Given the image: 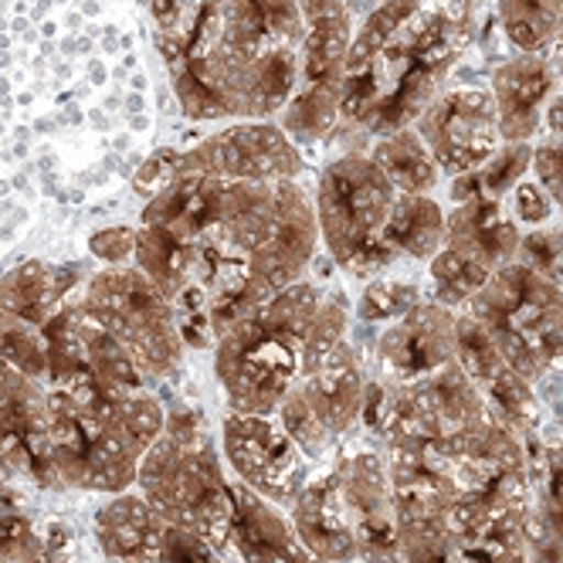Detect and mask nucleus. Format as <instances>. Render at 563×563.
Here are the masks:
<instances>
[{"label":"nucleus","mask_w":563,"mask_h":563,"mask_svg":"<svg viewBox=\"0 0 563 563\" xmlns=\"http://www.w3.org/2000/svg\"><path fill=\"white\" fill-rule=\"evenodd\" d=\"M540 136H563V82L560 89L553 92V99L547 102V112H543V133Z\"/></svg>","instance_id":"nucleus-39"},{"label":"nucleus","mask_w":563,"mask_h":563,"mask_svg":"<svg viewBox=\"0 0 563 563\" xmlns=\"http://www.w3.org/2000/svg\"><path fill=\"white\" fill-rule=\"evenodd\" d=\"M367 384H371V377H367L364 356H360L353 340H346L309 377H302L292 387V394L302 400V408L312 415V424L319 428V434H323L336 449L340 438L350 434L360 424Z\"/></svg>","instance_id":"nucleus-17"},{"label":"nucleus","mask_w":563,"mask_h":563,"mask_svg":"<svg viewBox=\"0 0 563 563\" xmlns=\"http://www.w3.org/2000/svg\"><path fill=\"white\" fill-rule=\"evenodd\" d=\"M167 522L140 493L112 496L96 516V540L109 563H159Z\"/></svg>","instance_id":"nucleus-23"},{"label":"nucleus","mask_w":563,"mask_h":563,"mask_svg":"<svg viewBox=\"0 0 563 563\" xmlns=\"http://www.w3.org/2000/svg\"><path fill=\"white\" fill-rule=\"evenodd\" d=\"M472 27L462 0H377L353 27L340 123L327 146L367 153L374 140L415 126L465 55Z\"/></svg>","instance_id":"nucleus-2"},{"label":"nucleus","mask_w":563,"mask_h":563,"mask_svg":"<svg viewBox=\"0 0 563 563\" xmlns=\"http://www.w3.org/2000/svg\"><path fill=\"white\" fill-rule=\"evenodd\" d=\"M224 553L228 550H218L205 537L180 527H167L159 540V563H228Z\"/></svg>","instance_id":"nucleus-36"},{"label":"nucleus","mask_w":563,"mask_h":563,"mask_svg":"<svg viewBox=\"0 0 563 563\" xmlns=\"http://www.w3.org/2000/svg\"><path fill=\"white\" fill-rule=\"evenodd\" d=\"M346 522L356 540L360 563H400L394 489L384 445L367 431H350L340 438L336 452L327 459Z\"/></svg>","instance_id":"nucleus-10"},{"label":"nucleus","mask_w":563,"mask_h":563,"mask_svg":"<svg viewBox=\"0 0 563 563\" xmlns=\"http://www.w3.org/2000/svg\"><path fill=\"white\" fill-rule=\"evenodd\" d=\"M346 4H350V0H346Z\"/></svg>","instance_id":"nucleus-43"},{"label":"nucleus","mask_w":563,"mask_h":563,"mask_svg":"<svg viewBox=\"0 0 563 563\" xmlns=\"http://www.w3.org/2000/svg\"><path fill=\"white\" fill-rule=\"evenodd\" d=\"M177 177H211L224 184L302 180L306 156L275 119H241L190 150H177Z\"/></svg>","instance_id":"nucleus-11"},{"label":"nucleus","mask_w":563,"mask_h":563,"mask_svg":"<svg viewBox=\"0 0 563 563\" xmlns=\"http://www.w3.org/2000/svg\"><path fill=\"white\" fill-rule=\"evenodd\" d=\"M530 177L547 190L556 214L563 218V136H540L533 140Z\"/></svg>","instance_id":"nucleus-35"},{"label":"nucleus","mask_w":563,"mask_h":563,"mask_svg":"<svg viewBox=\"0 0 563 563\" xmlns=\"http://www.w3.org/2000/svg\"><path fill=\"white\" fill-rule=\"evenodd\" d=\"M530 159L533 143H503L478 170L449 180V205H465L475 197L506 200L519 180L530 177Z\"/></svg>","instance_id":"nucleus-27"},{"label":"nucleus","mask_w":563,"mask_h":563,"mask_svg":"<svg viewBox=\"0 0 563 563\" xmlns=\"http://www.w3.org/2000/svg\"><path fill=\"white\" fill-rule=\"evenodd\" d=\"M221 455L241 486L255 489L286 512L316 472V462L296 445L275 415L228 411L221 431Z\"/></svg>","instance_id":"nucleus-12"},{"label":"nucleus","mask_w":563,"mask_h":563,"mask_svg":"<svg viewBox=\"0 0 563 563\" xmlns=\"http://www.w3.org/2000/svg\"><path fill=\"white\" fill-rule=\"evenodd\" d=\"M512 52H547L563 18V0H493Z\"/></svg>","instance_id":"nucleus-30"},{"label":"nucleus","mask_w":563,"mask_h":563,"mask_svg":"<svg viewBox=\"0 0 563 563\" xmlns=\"http://www.w3.org/2000/svg\"><path fill=\"white\" fill-rule=\"evenodd\" d=\"M0 356L24 377L37 384L48 380V350L42 330L8 312H0Z\"/></svg>","instance_id":"nucleus-32"},{"label":"nucleus","mask_w":563,"mask_h":563,"mask_svg":"<svg viewBox=\"0 0 563 563\" xmlns=\"http://www.w3.org/2000/svg\"><path fill=\"white\" fill-rule=\"evenodd\" d=\"M78 333H82L89 371L102 387H109V390H146L150 377L140 371V364L130 356V350L82 306V299H78Z\"/></svg>","instance_id":"nucleus-28"},{"label":"nucleus","mask_w":563,"mask_h":563,"mask_svg":"<svg viewBox=\"0 0 563 563\" xmlns=\"http://www.w3.org/2000/svg\"><path fill=\"white\" fill-rule=\"evenodd\" d=\"M394 200L397 190L371 153H333L319 170L312 190L319 245L343 275L371 282L394 272L397 258L384 241Z\"/></svg>","instance_id":"nucleus-6"},{"label":"nucleus","mask_w":563,"mask_h":563,"mask_svg":"<svg viewBox=\"0 0 563 563\" xmlns=\"http://www.w3.org/2000/svg\"><path fill=\"white\" fill-rule=\"evenodd\" d=\"M82 306L130 350L146 377H167L184 360L174 299L136 265L99 268L82 292Z\"/></svg>","instance_id":"nucleus-8"},{"label":"nucleus","mask_w":563,"mask_h":563,"mask_svg":"<svg viewBox=\"0 0 563 563\" xmlns=\"http://www.w3.org/2000/svg\"><path fill=\"white\" fill-rule=\"evenodd\" d=\"M462 4H465V8H468L472 14H478L482 8H489V4H493V0H462Z\"/></svg>","instance_id":"nucleus-41"},{"label":"nucleus","mask_w":563,"mask_h":563,"mask_svg":"<svg viewBox=\"0 0 563 563\" xmlns=\"http://www.w3.org/2000/svg\"><path fill=\"white\" fill-rule=\"evenodd\" d=\"M275 123L286 130V136L299 146H327L336 123H340V92L336 89H312L299 86L292 99L282 106Z\"/></svg>","instance_id":"nucleus-29"},{"label":"nucleus","mask_w":563,"mask_h":563,"mask_svg":"<svg viewBox=\"0 0 563 563\" xmlns=\"http://www.w3.org/2000/svg\"><path fill=\"white\" fill-rule=\"evenodd\" d=\"M506 208H509V214H512V221L519 224L522 234H527V231H540V228H547V224L563 221V218L556 214V208H553V200L547 197V190H543L533 177H527V180H519V184H516V190L506 197Z\"/></svg>","instance_id":"nucleus-34"},{"label":"nucleus","mask_w":563,"mask_h":563,"mask_svg":"<svg viewBox=\"0 0 563 563\" xmlns=\"http://www.w3.org/2000/svg\"><path fill=\"white\" fill-rule=\"evenodd\" d=\"M306 563H330V560H316V556H309Z\"/></svg>","instance_id":"nucleus-42"},{"label":"nucleus","mask_w":563,"mask_h":563,"mask_svg":"<svg viewBox=\"0 0 563 563\" xmlns=\"http://www.w3.org/2000/svg\"><path fill=\"white\" fill-rule=\"evenodd\" d=\"M547 55L553 58V65H556L560 75H563V18H560V27H556V34H553V42H550Z\"/></svg>","instance_id":"nucleus-40"},{"label":"nucleus","mask_w":563,"mask_h":563,"mask_svg":"<svg viewBox=\"0 0 563 563\" xmlns=\"http://www.w3.org/2000/svg\"><path fill=\"white\" fill-rule=\"evenodd\" d=\"M527 503H478L452 496L441 509L434 563H527Z\"/></svg>","instance_id":"nucleus-14"},{"label":"nucleus","mask_w":563,"mask_h":563,"mask_svg":"<svg viewBox=\"0 0 563 563\" xmlns=\"http://www.w3.org/2000/svg\"><path fill=\"white\" fill-rule=\"evenodd\" d=\"M45 411L58 486L106 496L136 486L140 462L167 424L153 394L109 390L99 380L45 387Z\"/></svg>","instance_id":"nucleus-4"},{"label":"nucleus","mask_w":563,"mask_h":563,"mask_svg":"<svg viewBox=\"0 0 563 563\" xmlns=\"http://www.w3.org/2000/svg\"><path fill=\"white\" fill-rule=\"evenodd\" d=\"M174 164H177V150H159V153H153L146 164L140 167V174L133 177L136 194H143L150 200L156 190H164L177 177L174 174Z\"/></svg>","instance_id":"nucleus-38"},{"label":"nucleus","mask_w":563,"mask_h":563,"mask_svg":"<svg viewBox=\"0 0 563 563\" xmlns=\"http://www.w3.org/2000/svg\"><path fill=\"white\" fill-rule=\"evenodd\" d=\"M384 241L397 265H428L445 245V208L424 194H397Z\"/></svg>","instance_id":"nucleus-25"},{"label":"nucleus","mask_w":563,"mask_h":563,"mask_svg":"<svg viewBox=\"0 0 563 563\" xmlns=\"http://www.w3.org/2000/svg\"><path fill=\"white\" fill-rule=\"evenodd\" d=\"M78 278H82L78 265H55L37 258L24 262L0 278V312L18 316L42 330L78 289Z\"/></svg>","instance_id":"nucleus-24"},{"label":"nucleus","mask_w":563,"mask_h":563,"mask_svg":"<svg viewBox=\"0 0 563 563\" xmlns=\"http://www.w3.org/2000/svg\"><path fill=\"white\" fill-rule=\"evenodd\" d=\"M563 75L547 52H512L489 75L503 143H533L543 133V112Z\"/></svg>","instance_id":"nucleus-16"},{"label":"nucleus","mask_w":563,"mask_h":563,"mask_svg":"<svg viewBox=\"0 0 563 563\" xmlns=\"http://www.w3.org/2000/svg\"><path fill=\"white\" fill-rule=\"evenodd\" d=\"M489 408L459 364L434 371L415 384H394L384 397L380 445H445L478 428Z\"/></svg>","instance_id":"nucleus-9"},{"label":"nucleus","mask_w":563,"mask_h":563,"mask_svg":"<svg viewBox=\"0 0 563 563\" xmlns=\"http://www.w3.org/2000/svg\"><path fill=\"white\" fill-rule=\"evenodd\" d=\"M289 519H292L302 547L316 560L360 563L356 540H353V530L346 522L336 482H333V472L327 462H323V468H316L312 478L306 482V489L299 493V499L289 509Z\"/></svg>","instance_id":"nucleus-22"},{"label":"nucleus","mask_w":563,"mask_h":563,"mask_svg":"<svg viewBox=\"0 0 563 563\" xmlns=\"http://www.w3.org/2000/svg\"><path fill=\"white\" fill-rule=\"evenodd\" d=\"M350 340V299L312 272L214 343V374L234 415H275L286 394Z\"/></svg>","instance_id":"nucleus-3"},{"label":"nucleus","mask_w":563,"mask_h":563,"mask_svg":"<svg viewBox=\"0 0 563 563\" xmlns=\"http://www.w3.org/2000/svg\"><path fill=\"white\" fill-rule=\"evenodd\" d=\"M415 133L449 180L478 170L503 146L489 86H445L415 119Z\"/></svg>","instance_id":"nucleus-13"},{"label":"nucleus","mask_w":563,"mask_h":563,"mask_svg":"<svg viewBox=\"0 0 563 563\" xmlns=\"http://www.w3.org/2000/svg\"><path fill=\"white\" fill-rule=\"evenodd\" d=\"M455 316L434 299H421L400 319L387 323L374 340L377 380L387 387L415 384L455 364Z\"/></svg>","instance_id":"nucleus-15"},{"label":"nucleus","mask_w":563,"mask_h":563,"mask_svg":"<svg viewBox=\"0 0 563 563\" xmlns=\"http://www.w3.org/2000/svg\"><path fill=\"white\" fill-rule=\"evenodd\" d=\"M136 231L140 228H102L89 238V252L92 258L106 262V265H133L136 258Z\"/></svg>","instance_id":"nucleus-37"},{"label":"nucleus","mask_w":563,"mask_h":563,"mask_svg":"<svg viewBox=\"0 0 563 563\" xmlns=\"http://www.w3.org/2000/svg\"><path fill=\"white\" fill-rule=\"evenodd\" d=\"M302 8V48H299V86L336 89L346 68L353 42V14L346 0H299Z\"/></svg>","instance_id":"nucleus-21"},{"label":"nucleus","mask_w":563,"mask_h":563,"mask_svg":"<svg viewBox=\"0 0 563 563\" xmlns=\"http://www.w3.org/2000/svg\"><path fill=\"white\" fill-rule=\"evenodd\" d=\"M516 258L527 262L530 268H537L540 275H547L563 289V221L522 234V245H519Z\"/></svg>","instance_id":"nucleus-33"},{"label":"nucleus","mask_w":563,"mask_h":563,"mask_svg":"<svg viewBox=\"0 0 563 563\" xmlns=\"http://www.w3.org/2000/svg\"><path fill=\"white\" fill-rule=\"evenodd\" d=\"M367 153H371V159L380 167V174L390 180V187L397 194L434 197V190L441 187V180H445L438 170V164H434V156L428 153L424 140L415 133V126L374 140Z\"/></svg>","instance_id":"nucleus-26"},{"label":"nucleus","mask_w":563,"mask_h":563,"mask_svg":"<svg viewBox=\"0 0 563 563\" xmlns=\"http://www.w3.org/2000/svg\"><path fill=\"white\" fill-rule=\"evenodd\" d=\"M462 312L489 330L506 364L530 384L563 374V289L527 262L503 265Z\"/></svg>","instance_id":"nucleus-7"},{"label":"nucleus","mask_w":563,"mask_h":563,"mask_svg":"<svg viewBox=\"0 0 563 563\" xmlns=\"http://www.w3.org/2000/svg\"><path fill=\"white\" fill-rule=\"evenodd\" d=\"M530 519L527 563H563V441L527 438Z\"/></svg>","instance_id":"nucleus-20"},{"label":"nucleus","mask_w":563,"mask_h":563,"mask_svg":"<svg viewBox=\"0 0 563 563\" xmlns=\"http://www.w3.org/2000/svg\"><path fill=\"white\" fill-rule=\"evenodd\" d=\"M519 245L522 231L512 221L506 200L475 197L465 205L445 208V245L441 249L468 258L472 265L496 275L519 255Z\"/></svg>","instance_id":"nucleus-18"},{"label":"nucleus","mask_w":563,"mask_h":563,"mask_svg":"<svg viewBox=\"0 0 563 563\" xmlns=\"http://www.w3.org/2000/svg\"><path fill=\"white\" fill-rule=\"evenodd\" d=\"M231 550L241 563H306L312 553L302 547L289 512L241 486L234 478V512H231Z\"/></svg>","instance_id":"nucleus-19"},{"label":"nucleus","mask_w":563,"mask_h":563,"mask_svg":"<svg viewBox=\"0 0 563 563\" xmlns=\"http://www.w3.org/2000/svg\"><path fill=\"white\" fill-rule=\"evenodd\" d=\"M421 299H428V292L418 286L415 278H390V275H380V278H371L364 282V292L356 296V319L360 323H377V327H387L394 319H400L408 309H415Z\"/></svg>","instance_id":"nucleus-31"},{"label":"nucleus","mask_w":563,"mask_h":563,"mask_svg":"<svg viewBox=\"0 0 563 563\" xmlns=\"http://www.w3.org/2000/svg\"><path fill=\"white\" fill-rule=\"evenodd\" d=\"M136 493L156 509L167 527L190 530L218 550H231L234 482L224 472V455L194 408L167 411L159 434L136 472Z\"/></svg>","instance_id":"nucleus-5"},{"label":"nucleus","mask_w":563,"mask_h":563,"mask_svg":"<svg viewBox=\"0 0 563 563\" xmlns=\"http://www.w3.org/2000/svg\"><path fill=\"white\" fill-rule=\"evenodd\" d=\"M190 119H275L299 89V0H150Z\"/></svg>","instance_id":"nucleus-1"}]
</instances>
